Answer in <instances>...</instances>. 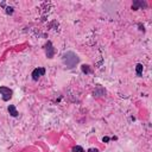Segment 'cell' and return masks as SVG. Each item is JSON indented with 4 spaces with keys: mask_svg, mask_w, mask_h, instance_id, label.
Masks as SVG:
<instances>
[{
    "mask_svg": "<svg viewBox=\"0 0 152 152\" xmlns=\"http://www.w3.org/2000/svg\"><path fill=\"white\" fill-rule=\"evenodd\" d=\"M0 94L3 95V100L7 101L12 98V90L10 88H6V87H0Z\"/></svg>",
    "mask_w": 152,
    "mask_h": 152,
    "instance_id": "1",
    "label": "cell"
},
{
    "mask_svg": "<svg viewBox=\"0 0 152 152\" xmlns=\"http://www.w3.org/2000/svg\"><path fill=\"white\" fill-rule=\"evenodd\" d=\"M44 73H45V69H44V68L35 69V70H33V73H32V77H33V80H38L42 75H44Z\"/></svg>",
    "mask_w": 152,
    "mask_h": 152,
    "instance_id": "2",
    "label": "cell"
},
{
    "mask_svg": "<svg viewBox=\"0 0 152 152\" xmlns=\"http://www.w3.org/2000/svg\"><path fill=\"white\" fill-rule=\"evenodd\" d=\"M9 112H10V114H11L12 117H18V112L15 110V107H14L13 105H11V106L9 107Z\"/></svg>",
    "mask_w": 152,
    "mask_h": 152,
    "instance_id": "3",
    "label": "cell"
},
{
    "mask_svg": "<svg viewBox=\"0 0 152 152\" xmlns=\"http://www.w3.org/2000/svg\"><path fill=\"white\" fill-rule=\"evenodd\" d=\"M141 70H143V66L141 64H138L137 66V74L138 75H141Z\"/></svg>",
    "mask_w": 152,
    "mask_h": 152,
    "instance_id": "4",
    "label": "cell"
},
{
    "mask_svg": "<svg viewBox=\"0 0 152 152\" xmlns=\"http://www.w3.org/2000/svg\"><path fill=\"white\" fill-rule=\"evenodd\" d=\"M74 151H75V152H76V151H78V152H83V150H82L81 147H78V146H77V147H75V149H74Z\"/></svg>",
    "mask_w": 152,
    "mask_h": 152,
    "instance_id": "5",
    "label": "cell"
},
{
    "mask_svg": "<svg viewBox=\"0 0 152 152\" xmlns=\"http://www.w3.org/2000/svg\"><path fill=\"white\" fill-rule=\"evenodd\" d=\"M88 152H99L96 149H89V151H88Z\"/></svg>",
    "mask_w": 152,
    "mask_h": 152,
    "instance_id": "6",
    "label": "cell"
}]
</instances>
